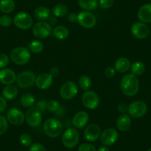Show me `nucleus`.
I'll use <instances>...</instances> for the list:
<instances>
[{"label": "nucleus", "mask_w": 151, "mask_h": 151, "mask_svg": "<svg viewBox=\"0 0 151 151\" xmlns=\"http://www.w3.org/2000/svg\"><path fill=\"white\" fill-rule=\"evenodd\" d=\"M116 127L120 131L126 132L131 127V119L127 114H122L116 120Z\"/></svg>", "instance_id": "nucleus-21"}, {"label": "nucleus", "mask_w": 151, "mask_h": 151, "mask_svg": "<svg viewBox=\"0 0 151 151\" xmlns=\"http://www.w3.org/2000/svg\"><path fill=\"white\" fill-rule=\"evenodd\" d=\"M116 70L115 68H113V67H107L104 70V75L107 78L113 77L116 75Z\"/></svg>", "instance_id": "nucleus-42"}, {"label": "nucleus", "mask_w": 151, "mask_h": 151, "mask_svg": "<svg viewBox=\"0 0 151 151\" xmlns=\"http://www.w3.org/2000/svg\"><path fill=\"white\" fill-rule=\"evenodd\" d=\"M7 120L14 125H20L25 120V115L17 108H11L7 113Z\"/></svg>", "instance_id": "nucleus-15"}, {"label": "nucleus", "mask_w": 151, "mask_h": 151, "mask_svg": "<svg viewBox=\"0 0 151 151\" xmlns=\"http://www.w3.org/2000/svg\"><path fill=\"white\" fill-rule=\"evenodd\" d=\"M147 151H151V147H150V148H149V149L147 150Z\"/></svg>", "instance_id": "nucleus-49"}, {"label": "nucleus", "mask_w": 151, "mask_h": 151, "mask_svg": "<svg viewBox=\"0 0 151 151\" xmlns=\"http://www.w3.org/2000/svg\"><path fill=\"white\" fill-rule=\"evenodd\" d=\"M98 151H110V149L107 147V146H104V145H103V146L100 147L99 148Z\"/></svg>", "instance_id": "nucleus-48"}, {"label": "nucleus", "mask_w": 151, "mask_h": 151, "mask_svg": "<svg viewBox=\"0 0 151 151\" xmlns=\"http://www.w3.org/2000/svg\"><path fill=\"white\" fill-rule=\"evenodd\" d=\"M14 24L21 30H28L33 26V18L26 12H19L14 17Z\"/></svg>", "instance_id": "nucleus-6"}, {"label": "nucleus", "mask_w": 151, "mask_h": 151, "mask_svg": "<svg viewBox=\"0 0 151 151\" xmlns=\"http://www.w3.org/2000/svg\"><path fill=\"white\" fill-rule=\"evenodd\" d=\"M130 68V62L127 58L120 57L116 61L115 69L119 73H125Z\"/></svg>", "instance_id": "nucleus-23"}, {"label": "nucleus", "mask_w": 151, "mask_h": 151, "mask_svg": "<svg viewBox=\"0 0 151 151\" xmlns=\"http://www.w3.org/2000/svg\"><path fill=\"white\" fill-rule=\"evenodd\" d=\"M32 32L35 37L38 39H45L51 34L52 26L46 22H38L33 26Z\"/></svg>", "instance_id": "nucleus-8"}, {"label": "nucleus", "mask_w": 151, "mask_h": 151, "mask_svg": "<svg viewBox=\"0 0 151 151\" xmlns=\"http://www.w3.org/2000/svg\"><path fill=\"white\" fill-rule=\"evenodd\" d=\"M47 110L50 112H53V113H56V112L59 111L61 109L60 104H59V101H57L56 100H50L49 101H47Z\"/></svg>", "instance_id": "nucleus-34"}, {"label": "nucleus", "mask_w": 151, "mask_h": 151, "mask_svg": "<svg viewBox=\"0 0 151 151\" xmlns=\"http://www.w3.org/2000/svg\"><path fill=\"white\" fill-rule=\"evenodd\" d=\"M33 16H34V18L39 22H45L48 20V19L50 17L51 12L49 8L42 6L35 9Z\"/></svg>", "instance_id": "nucleus-22"}, {"label": "nucleus", "mask_w": 151, "mask_h": 151, "mask_svg": "<svg viewBox=\"0 0 151 151\" xmlns=\"http://www.w3.org/2000/svg\"><path fill=\"white\" fill-rule=\"evenodd\" d=\"M120 88L124 95L127 96H133L136 95L139 91V79L133 74H127L122 78Z\"/></svg>", "instance_id": "nucleus-1"}, {"label": "nucleus", "mask_w": 151, "mask_h": 151, "mask_svg": "<svg viewBox=\"0 0 151 151\" xmlns=\"http://www.w3.org/2000/svg\"><path fill=\"white\" fill-rule=\"evenodd\" d=\"M20 102L23 107L30 108V107H33V105L36 103V99L32 94L24 93L21 96Z\"/></svg>", "instance_id": "nucleus-29"}, {"label": "nucleus", "mask_w": 151, "mask_h": 151, "mask_svg": "<svg viewBox=\"0 0 151 151\" xmlns=\"http://www.w3.org/2000/svg\"><path fill=\"white\" fill-rule=\"evenodd\" d=\"M100 141L104 146H110L118 140L119 133L113 128H107L100 135Z\"/></svg>", "instance_id": "nucleus-13"}, {"label": "nucleus", "mask_w": 151, "mask_h": 151, "mask_svg": "<svg viewBox=\"0 0 151 151\" xmlns=\"http://www.w3.org/2000/svg\"><path fill=\"white\" fill-rule=\"evenodd\" d=\"M47 101L46 100H40V101H39L36 103V107L42 113V112H45L47 110Z\"/></svg>", "instance_id": "nucleus-41"}, {"label": "nucleus", "mask_w": 151, "mask_h": 151, "mask_svg": "<svg viewBox=\"0 0 151 151\" xmlns=\"http://www.w3.org/2000/svg\"><path fill=\"white\" fill-rule=\"evenodd\" d=\"M78 93V88L76 85L72 81H68L61 87L60 93L61 97L63 99L70 100L74 98Z\"/></svg>", "instance_id": "nucleus-12"}, {"label": "nucleus", "mask_w": 151, "mask_h": 151, "mask_svg": "<svg viewBox=\"0 0 151 151\" xmlns=\"http://www.w3.org/2000/svg\"><path fill=\"white\" fill-rule=\"evenodd\" d=\"M44 132L50 138H56L60 136L63 131V124L57 119H48L43 125Z\"/></svg>", "instance_id": "nucleus-2"}, {"label": "nucleus", "mask_w": 151, "mask_h": 151, "mask_svg": "<svg viewBox=\"0 0 151 151\" xmlns=\"http://www.w3.org/2000/svg\"><path fill=\"white\" fill-rule=\"evenodd\" d=\"M13 22V19L10 16L5 14L0 17V25L2 27H9Z\"/></svg>", "instance_id": "nucleus-35"}, {"label": "nucleus", "mask_w": 151, "mask_h": 151, "mask_svg": "<svg viewBox=\"0 0 151 151\" xmlns=\"http://www.w3.org/2000/svg\"><path fill=\"white\" fill-rule=\"evenodd\" d=\"M9 64V57L5 53H0V68H5Z\"/></svg>", "instance_id": "nucleus-39"}, {"label": "nucleus", "mask_w": 151, "mask_h": 151, "mask_svg": "<svg viewBox=\"0 0 151 151\" xmlns=\"http://www.w3.org/2000/svg\"><path fill=\"white\" fill-rule=\"evenodd\" d=\"M114 0H99V5L102 9H109L113 5Z\"/></svg>", "instance_id": "nucleus-38"}, {"label": "nucleus", "mask_w": 151, "mask_h": 151, "mask_svg": "<svg viewBox=\"0 0 151 151\" xmlns=\"http://www.w3.org/2000/svg\"><path fill=\"white\" fill-rule=\"evenodd\" d=\"M17 80V75L13 70L3 68L0 70V82L3 85H10Z\"/></svg>", "instance_id": "nucleus-18"}, {"label": "nucleus", "mask_w": 151, "mask_h": 151, "mask_svg": "<svg viewBox=\"0 0 151 151\" xmlns=\"http://www.w3.org/2000/svg\"><path fill=\"white\" fill-rule=\"evenodd\" d=\"M101 128L97 124H91L87 126L84 131V136L88 142H96L101 135Z\"/></svg>", "instance_id": "nucleus-16"}, {"label": "nucleus", "mask_w": 151, "mask_h": 151, "mask_svg": "<svg viewBox=\"0 0 151 151\" xmlns=\"http://www.w3.org/2000/svg\"><path fill=\"white\" fill-rule=\"evenodd\" d=\"M44 49L42 42L38 40H33L28 44V50L33 53H40Z\"/></svg>", "instance_id": "nucleus-31"}, {"label": "nucleus", "mask_w": 151, "mask_h": 151, "mask_svg": "<svg viewBox=\"0 0 151 151\" xmlns=\"http://www.w3.org/2000/svg\"><path fill=\"white\" fill-rule=\"evenodd\" d=\"M78 151H96L95 146L91 144L83 143L79 145L78 147Z\"/></svg>", "instance_id": "nucleus-37"}, {"label": "nucleus", "mask_w": 151, "mask_h": 151, "mask_svg": "<svg viewBox=\"0 0 151 151\" xmlns=\"http://www.w3.org/2000/svg\"><path fill=\"white\" fill-rule=\"evenodd\" d=\"M18 88L13 85H6L2 90V96L8 100H13L18 95Z\"/></svg>", "instance_id": "nucleus-25"}, {"label": "nucleus", "mask_w": 151, "mask_h": 151, "mask_svg": "<svg viewBox=\"0 0 151 151\" xmlns=\"http://www.w3.org/2000/svg\"><path fill=\"white\" fill-rule=\"evenodd\" d=\"M25 120L30 127H36L40 126L42 120V112L38 110L36 107L28 108L26 112Z\"/></svg>", "instance_id": "nucleus-9"}, {"label": "nucleus", "mask_w": 151, "mask_h": 151, "mask_svg": "<svg viewBox=\"0 0 151 151\" xmlns=\"http://www.w3.org/2000/svg\"><path fill=\"white\" fill-rule=\"evenodd\" d=\"M138 18L142 22L145 24L151 23V3L145 4L139 8Z\"/></svg>", "instance_id": "nucleus-20"}, {"label": "nucleus", "mask_w": 151, "mask_h": 151, "mask_svg": "<svg viewBox=\"0 0 151 151\" xmlns=\"http://www.w3.org/2000/svg\"><path fill=\"white\" fill-rule=\"evenodd\" d=\"M82 102L86 108L93 110L99 104V98L94 91H86L82 96Z\"/></svg>", "instance_id": "nucleus-10"}, {"label": "nucleus", "mask_w": 151, "mask_h": 151, "mask_svg": "<svg viewBox=\"0 0 151 151\" xmlns=\"http://www.w3.org/2000/svg\"><path fill=\"white\" fill-rule=\"evenodd\" d=\"M29 151H46L45 147L40 143L32 144L29 148Z\"/></svg>", "instance_id": "nucleus-40"}, {"label": "nucleus", "mask_w": 151, "mask_h": 151, "mask_svg": "<svg viewBox=\"0 0 151 151\" xmlns=\"http://www.w3.org/2000/svg\"><path fill=\"white\" fill-rule=\"evenodd\" d=\"M52 13H53V16L56 17V18H62V17L68 15V8L64 4H58L53 7Z\"/></svg>", "instance_id": "nucleus-28"}, {"label": "nucleus", "mask_w": 151, "mask_h": 151, "mask_svg": "<svg viewBox=\"0 0 151 151\" xmlns=\"http://www.w3.org/2000/svg\"><path fill=\"white\" fill-rule=\"evenodd\" d=\"M79 87L82 88L84 91H89L90 88L92 86V81H91V78L86 75L82 76L79 78Z\"/></svg>", "instance_id": "nucleus-32"}, {"label": "nucleus", "mask_w": 151, "mask_h": 151, "mask_svg": "<svg viewBox=\"0 0 151 151\" xmlns=\"http://www.w3.org/2000/svg\"><path fill=\"white\" fill-rule=\"evenodd\" d=\"M16 8L14 0H1L0 1V11L4 14H10L13 12Z\"/></svg>", "instance_id": "nucleus-27"}, {"label": "nucleus", "mask_w": 151, "mask_h": 151, "mask_svg": "<svg viewBox=\"0 0 151 151\" xmlns=\"http://www.w3.org/2000/svg\"><path fill=\"white\" fill-rule=\"evenodd\" d=\"M70 32L68 27L63 25H58L53 30V35L56 39L59 40H66L69 36Z\"/></svg>", "instance_id": "nucleus-24"}, {"label": "nucleus", "mask_w": 151, "mask_h": 151, "mask_svg": "<svg viewBox=\"0 0 151 151\" xmlns=\"http://www.w3.org/2000/svg\"><path fill=\"white\" fill-rule=\"evenodd\" d=\"M19 142L24 147H30L33 144V139L28 133H23L20 136Z\"/></svg>", "instance_id": "nucleus-33"}, {"label": "nucleus", "mask_w": 151, "mask_h": 151, "mask_svg": "<svg viewBox=\"0 0 151 151\" xmlns=\"http://www.w3.org/2000/svg\"><path fill=\"white\" fill-rule=\"evenodd\" d=\"M68 20L71 23L77 22V15L75 13H70L68 14Z\"/></svg>", "instance_id": "nucleus-45"}, {"label": "nucleus", "mask_w": 151, "mask_h": 151, "mask_svg": "<svg viewBox=\"0 0 151 151\" xmlns=\"http://www.w3.org/2000/svg\"><path fill=\"white\" fill-rule=\"evenodd\" d=\"M10 56L12 62L16 65H24L30 61L31 55L28 48L24 47H17L11 50Z\"/></svg>", "instance_id": "nucleus-3"}, {"label": "nucleus", "mask_w": 151, "mask_h": 151, "mask_svg": "<svg viewBox=\"0 0 151 151\" xmlns=\"http://www.w3.org/2000/svg\"><path fill=\"white\" fill-rule=\"evenodd\" d=\"M50 76H51L52 77H56L58 76L59 74V70L58 68H56V67H53L50 70V73H49Z\"/></svg>", "instance_id": "nucleus-46"}, {"label": "nucleus", "mask_w": 151, "mask_h": 151, "mask_svg": "<svg viewBox=\"0 0 151 151\" xmlns=\"http://www.w3.org/2000/svg\"><path fill=\"white\" fill-rule=\"evenodd\" d=\"M117 108H118V110L119 113H125V112L127 111V110H128V106H127L125 103L122 102L119 104L118 107H117Z\"/></svg>", "instance_id": "nucleus-44"}, {"label": "nucleus", "mask_w": 151, "mask_h": 151, "mask_svg": "<svg viewBox=\"0 0 151 151\" xmlns=\"http://www.w3.org/2000/svg\"><path fill=\"white\" fill-rule=\"evenodd\" d=\"M129 116L135 119L142 118L147 112V106L142 101H135L128 106Z\"/></svg>", "instance_id": "nucleus-7"}, {"label": "nucleus", "mask_w": 151, "mask_h": 151, "mask_svg": "<svg viewBox=\"0 0 151 151\" xmlns=\"http://www.w3.org/2000/svg\"><path fill=\"white\" fill-rule=\"evenodd\" d=\"M131 33L134 37L143 40L150 34V28L148 25L142 22H137L133 23L131 26Z\"/></svg>", "instance_id": "nucleus-14"}, {"label": "nucleus", "mask_w": 151, "mask_h": 151, "mask_svg": "<svg viewBox=\"0 0 151 151\" xmlns=\"http://www.w3.org/2000/svg\"><path fill=\"white\" fill-rule=\"evenodd\" d=\"M79 141V134L78 130L73 127L68 128L64 132L62 142L64 146L68 148L75 147Z\"/></svg>", "instance_id": "nucleus-4"}, {"label": "nucleus", "mask_w": 151, "mask_h": 151, "mask_svg": "<svg viewBox=\"0 0 151 151\" xmlns=\"http://www.w3.org/2000/svg\"><path fill=\"white\" fill-rule=\"evenodd\" d=\"M89 121V115L87 112L80 110L74 114L72 119V123L76 128L82 129L88 124Z\"/></svg>", "instance_id": "nucleus-17"}, {"label": "nucleus", "mask_w": 151, "mask_h": 151, "mask_svg": "<svg viewBox=\"0 0 151 151\" xmlns=\"http://www.w3.org/2000/svg\"><path fill=\"white\" fill-rule=\"evenodd\" d=\"M8 127V120L3 116L0 115V136L3 135L7 131Z\"/></svg>", "instance_id": "nucleus-36"}, {"label": "nucleus", "mask_w": 151, "mask_h": 151, "mask_svg": "<svg viewBox=\"0 0 151 151\" xmlns=\"http://www.w3.org/2000/svg\"><path fill=\"white\" fill-rule=\"evenodd\" d=\"M35 84L39 89H48L53 84V77L49 73H42L36 77Z\"/></svg>", "instance_id": "nucleus-19"}, {"label": "nucleus", "mask_w": 151, "mask_h": 151, "mask_svg": "<svg viewBox=\"0 0 151 151\" xmlns=\"http://www.w3.org/2000/svg\"><path fill=\"white\" fill-rule=\"evenodd\" d=\"M48 23L51 26L56 24V23H57V19H56V17H51V16H50V18L48 19Z\"/></svg>", "instance_id": "nucleus-47"}, {"label": "nucleus", "mask_w": 151, "mask_h": 151, "mask_svg": "<svg viewBox=\"0 0 151 151\" xmlns=\"http://www.w3.org/2000/svg\"><path fill=\"white\" fill-rule=\"evenodd\" d=\"M77 22L85 28H92L96 24V18L90 11H82L77 15Z\"/></svg>", "instance_id": "nucleus-11"}, {"label": "nucleus", "mask_w": 151, "mask_h": 151, "mask_svg": "<svg viewBox=\"0 0 151 151\" xmlns=\"http://www.w3.org/2000/svg\"><path fill=\"white\" fill-rule=\"evenodd\" d=\"M36 74L32 71H23L20 73L17 77V85L20 88L22 89H26L33 86L36 82Z\"/></svg>", "instance_id": "nucleus-5"}, {"label": "nucleus", "mask_w": 151, "mask_h": 151, "mask_svg": "<svg viewBox=\"0 0 151 151\" xmlns=\"http://www.w3.org/2000/svg\"><path fill=\"white\" fill-rule=\"evenodd\" d=\"M79 7L86 11H91L96 9L99 5L98 0H79Z\"/></svg>", "instance_id": "nucleus-26"}, {"label": "nucleus", "mask_w": 151, "mask_h": 151, "mask_svg": "<svg viewBox=\"0 0 151 151\" xmlns=\"http://www.w3.org/2000/svg\"><path fill=\"white\" fill-rule=\"evenodd\" d=\"M7 107L6 99L3 96H0V113L5 111Z\"/></svg>", "instance_id": "nucleus-43"}, {"label": "nucleus", "mask_w": 151, "mask_h": 151, "mask_svg": "<svg viewBox=\"0 0 151 151\" xmlns=\"http://www.w3.org/2000/svg\"><path fill=\"white\" fill-rule=\"evenodd\" d=\"M130 70H131L132 74L135 76H141L144 73L145 70V66L144 63L140 61L135 62L130 65Z\"/></svg>", "instance_id": "nucleus-30"}]
</instances>
